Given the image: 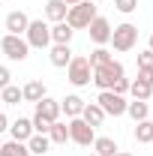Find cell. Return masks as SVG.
Here are the masks:
<instances>
[{"instance_id":"836d02e7","label":"cell","mask_w":153,"mask_h":156,"mask_svg":"<svg viewBox=\"0 0 153 156\" xmlns=\"http://www.w3.org/2000/svg\"><path fill=\"white\" fill-rule=\"evenodd\" d=\"M114 156H132V153H126V150H117V153Z\"/></svg>"},{"instance_id":"f1b7e54d","label":"cell","mask_w":153,"mask_h":156,"mask_svg":"<svg viewBox=\"0 0 153 156\" xmlns=\"http://www.w3.org/2000/svg\"><path fill=\"white\" fill-rule=\"evenodd\" d=\"M114 9L117 12H123V15H129L138 9V0H114Z\"/></svg>"},{"instance_id":"83f0119b","label":"cell","mask_w":153,"mask_h":156,"mask_svg":"<svg viewBox=\"0 0 153 156\" xmlns=\"http://www.w3.org/2000/svg\"><path fill=\"white\" fill-rule=\"evenodd\" d=\"M138 72H150V75H153V51H150V48L138 51Z\"/></svg>"},{"instance_id":"cb8c5ba5","label":"cell","mask_w":153,"mask_h":156,"mask_svg":"<svg viewBox=\"0 0 153 156\" xmlns=\"http://www.w3.org/2000/svg\"><path fill=\"white\" fill-rule=\"evenodd\" d=\"M48 141H51V144H66V141H69V126H66L63 120H54L51 129H48Z\"/></svg>"},{"instance_id":"4316f807","label":"cell","mask_w":153,"mask_h":156,"mask_svg":"<svg viewBox=\"0 0 153 156\" xmlns=\"http://www.w3.org/2000/svg\"><path fill=\"white\" fill-rule=\"evenodd\" d=\"M0 99H3L6 105H18V102H24V96H21V87H15V84L3 87V90H0Z\"/></svg>"},{"instance_id":"52a82bcc","label":"cell","mask_w":153,"mask_h":156,"mask_svg":"<svg viewBox=\"0 0 153 156\" xmlns=\"http://www.w3.org/2000/svg\"><path fill=\"white\" fill-rule=\"evenodd\" d=\"M96 102H99V108L105 111V117H123L126 114V96H120L114 90H99Z\"/></svg>"},{"instance_id":"277c9868","label":"cell","mask_w":153,"mask_h":156,"mask_svg":"<svg viewBox=\"0 0 153 156\" xmlns=\"http://www.w3.org/2000/svg\"><path fill=\"white\" fill-rule=\"evenodd\" d=\"M123 75H126L123 63H120V60H108L105 66H96V69H93V84L99 87V90H111L114 81L123 78Z\"/></svg>"},{"instance_id":"3957f363","label":"cell","mask_w":153,"mask_h":156,"mask_svg":"<svg viewBox=\"0 0 153 156\" xmlns=\"http://www.w3.org/2000/svg\"><path fill=\"white\" fill-rule=\"evenodd\" d=\"M66 78H69L72 87H87V84L93 81V66L87 63L84 54H75V57L69 60V66H66Z\"/></svg>"},{"instance_id":"44dd1931","label":"cell","mask_w":153,"mask_h":156,"mask_svg":"<svg viewBox=\"0 0 153 156\" xmlns=\"http://www.w3.org/2000/svg\"><path fill=\"white\" fill-rule=\"evenodd\" d=\"M0 156H30L27 141H15V138L3 141V144H0Z\"/></svg>"},{"instance_id":"30bf717a","label":"cell","mask_w":153,"mask_h":156,"mask_svg":"<svg viewBox=\"0 0 153 156\" xmlns=\"http://www.w3.org/2000/svg\"><path fill=\"white\" fill-rule=\"evenodd\" d=\"M33 114H39L42 120H48V123H54V120H60V99H51V96H42L36 102V111Z\"/></svg>"},{"instance_id":"7c38bea8","label":"cell","mask_w":153,"mask_h":156,"mask_svg":"<svg viewBox=\"0 0 153 156\" xmlns=\"http://www.w3.org/2000/svg\"><path fill=\"white\" fill-rule=\"evenodd\" d=\"M72 57H75V54H72V45H51V48H48V60H51V66H57V69H66Z\"/></svg>"},{"instance_id":"f546056e","label":"cell","mask_w":153,"mask_h":156,"mask_svg":"<svg viewBox=\"0 0 153 156\" xmlns=\"http://www.w3.org/2000/svg\"><path fill=\"white\" fill-rule=\"evenodd\" d=\"M111 90H114V93H120V96H126V93H129V78H126V75H123V78H117Z\"/></svg>"},{"instance_id":"d6a6232c","label":"cell","mask_w":153,"mask_h":156,"mask_svg":"<svg viewBox=\"0 0 153 156\" xmlns=\"http://www.w3.org/2000/svg\"><path fill=\"white\" fill-rule=\"evenodd\" d=\"M63 3H66V6H75V3H81V0H63Z\"/></svg>"},{"instance_id":"e0dca14e","label":"cell","mask_w":153,"mask_h":156,"mask_svg":"<svg viewBox=\"0 0 153 156\" xmlns=\"http://www.w3.org/2000/svg\"><path fill=\"white\" fill-rule=\"evenodd\" d=\"M81 120L84 123H90V126H102V120H105V111L99 108V102H84V108H81Z\"/></svg>"},{"instance_id":"6da1fadb","label":"cell","mask_w":153,"mask_h":156,"mask_svg":"<svg viewBox=\"0 0 153 156\" xmlns=\"http://www.w3.org/2000/svg\"><path fill=\"white\" fill-rule=\"evenodd\" d=\"M111 48H114L117 54H126V51H132L135 45H138V27L129 24V21H123V24H117L111 27Z\"/></svg>"},{"instance_id":"4fadbf2b","label":"cell","mask_w":153,"mask_h":156,"mask_svg":"<svg viewBox=\"0 0 153 156\" xmlns=\"http://www.w3.org/2000/svg\"><path fill=\"white\" fill-rule=\"evenodd\" d=\"M81 108H84V99L78 96V93H66V96L60 99V114H66V120L81 117Z\"/></svg>"},{"instance_id":"d6986e66","label":"cell","mask_w":153,"mask_h":156,"mask_svg":"<svg viewBox=\"0 0 153 156\" xmlns=\"http://www.w3.org/2000/svg\"><path fill=\"white\" fill-rule=\"evenodd\" d=\"M93 147V153H99V156H114L120 147H117V141L114 138H108V135H96V141L90 144Z\"/></svg>"},{"instance_id":"7a4b0ae2","label":"cell","mask_w":153,"mask_h":156,"mask_svg":"<svg viewBox=\"0 0 153 156\" xmlns=\"http://www.w3.org/2000/svg\"><path fill=\"white\" fill-rule=\"evenodd\" d=\"M99 12H96V3L93 0H81L75 6H69V12H66V24L72 27V30H87V24L96 18Z\"/></svg>"},{"instance_id":"9c48e42d","label":"cell","mask_w":153,"mask_h":156,"mask_svg":"<svg viewBox=\"0 0 153 156\" xmlns=\"http://www.w3.org/2000/svg\"><path fill=\"white\" fill-rule=\"evenodd\" d=\"M87 33H90V42L93 45H108V39H111V21L105 18V15H96L87 24Z\"/></svg>"},{"instance_id":"74e56055","label":"cell","mask_w":153,"mask_h":156,"mask_svg":"<svg viewBox=\"0 0 153 156\" xmlns=\"http://www.w3.org/2000/svg\"><path fill=\"white\" fill-rule=\"evenodd\" d=\"M0 144H3V138H0Z\"/></svg>"},{"instance_id":"e575fe53","label":"cell","mask_w":153,"mask_h":156,"mask_svg":"<svg viewBox=\"0 0 153 156\" xmlns=\"http://www.w3.org/2000/svg\"><path fill=\"white\" fill-rule=\"evenodd\" d=\"M147 48H150V51H153V33H150V39H147Z\"/></svg>"},{"instance_id":"ac0fdd59","label":"cell","mask_w":153,"mask_h":156,"mask_svg":"<svg viewBox=\"0 0 153 156\" xmlns=\"http://www.w3.org/2000/svg\"><path fill=\"white\" fill-rule=\"evenodd\" d=\"M66 12H69V6H66L63 0H48V3H45V18L51 21V24L66 21Z\"/></svg>"},{"instance_id":"7402d4cb","label":"cell","mask_w":153,"mask_h":156,"mask_svg":"<svg viewBox=\"0 0 153 156\" xmlns=\"http://www.w3.org/2000/svg\"><path fill=\"white\" fill-rule=\"evenodd\" d=\"M126 114L132 117L135 123H138V120H147V117H150V105L141 102V99H132V102H126Z\"/></svg>"},{"instance_id":"8992f818","label":"cell","mask_w":153,"mask_h":156,"mask_svg":"<svg viewBox=\"0 0 153 156\" xmlns=\"http://www.w3.org/2000/svg\"><path fill=\"white\" fill-rule=\"evenodd\" d=\"M0 51H3L9 60H18V63L30 57V45H27V39H24V36H15V33H6V36L0 39Z\"/></svg>"},{"instance_id":"5bb4252c","label":"cell","mask_w":153,"mask_h":156,"mask_svg":"<svg viewBox=\"0 0 153 156\" xmlns=\"http://www.w3.org/2000/svg\"><path fill=\"white\" fill-rule=\"evenodd\" d=\"M6 132L15 138V141H27V138L33 135V123H30V117H18V120H12V123H9V129H6Z\"/></svg>"},{"instance_id":"8d00e7d4","label":"cell","mask_w":153,"mask_h":156,"mask_svg":"<svg viewBox=\"0 0 153 156\" xmlns=\"http://www.w3.org/2000/svg\"><path fill=\"white\" fill-rule=\"evenodd\" d=\"M90 156H99V153H90Z\"/></svg>"},{"instance_id":"2e32d148","label":"cell","mask_w":153,"mask_h":156,"mask_svg":"<svg viewBox=\"0 0 153 156\" xmlns=\"http://www.w3.org/2000/svg\"><path fill=\"white\" fill-rule=\"evenodd\" d=\"M75 36V30L66 24V21H57V24H51V45H69Z\"/></svg>"},{"instance_id":"d4e9b609","label":"cell","mask_w":153,"mask_h":156,"mask_svg":"<svg viewBox=\"0 0 153 156\" xmlns=\"http://www.w3.org/2000/svg\"><path fill=\"white\" fill-rule=\"evenodd\" d=\"M129 93H132V99H141V102H147V99L153 96V84L141 81V78H135V81H129Z\"/></svg>"},{"instance_id":"d590c367","label":"cell","mask_w":153,"mask_h":156,"mask_svg":"<svg viewBox=\"0 0 153 156\" xmlns=\"http://www.w3.org/2000/svg\"><path fill=\"white\" fill-rule=\"evenodd\" d=\"M93 3H102V0H93Z\"/></svg>"},{"instance_id":"8fae6325","label":"cell","mask_w":153,"mask_h":156,"mask_svg":"<svg viewBox=\"0 0 153 156\" xmlns=\"http://www.w3.org/2000/svg\"><path fill=\"white\" fill-rule=\"evenodd\" d=\"M27 24H30V18H27V12H21V9H12V12L6 15V21H3L6 33H15V36H24Z\"/></svg>"},{"instance_id":"484cf974","label":"cell","mask_w":153,"mask_h":156,"mask_svg":"<svg viewBox=\"0 0 153 156\" xmlns=\"http://www.w3.org/2000/svg\"><path fill=\"white\" fill-rule=\"evenodd\" d=\"M111 54H114V51H111V48H105V45H96L93 51H90V57H87V63H90V66H105V63H108V60H114L111 57Z\"/></svg>"},{"instance_id":"1f68e13d","label":"cell","mask_w":153,"mask_h":156,"mask_svg":"<svg viewBox=\"0 0 153 156\" xmlns=\"http://www.w3.org/2000/svg\"><path fill=\"white\" fill-rule=\"evenodd\" d=\"M6 129H9V117H6V114H3V111H0V135H3Z\"/></svg>"},{"instance_id":"4dcf8cb0","label":"cell","mask_w":153,"mask_h":156,"mask_svg":"<svg viewBox=\"0 0 153 156\" xmlns=\"http://www.w3.org/2000/svg\"><path fill=\"white\" fill-rule=\"evenodd\" d=\"M9 84H12V72H9V66H0V90L9 87Z\"/></svg>"},{"instance_id":"603a6c76","label":"cell","mask_w":153,"mask_h":156,"mask_svg":"<svg viewBox=\"0 0 153 156\" xmlns=\"http://www.w3.org/2000/svg\"><path fill=\"white\" fill-rule=\"evenodd\" d=\"M132 135H135L138 144H150V141H153V120H150V117H147V120H138Z\"/></svg>"},{"instance_id":"ba28073f","label":"cell","mask_w":153,"mask_h":156,"mask_svg":"<svg viewBox=\"0 0 153 156\" xmlns=\"http://www.w3.org/2000/svg\"><path fill=\"white\" fill-rule=\"evenodd\" d=\"M66 126H69V141H75L81 147H90L96 141V129L90 123H84L81 117H72V120H66Z\"/></svg>"},{"instance_id":"9a60e30c","label":"cell","mask_w":153,"mask_h":156,"mask_svg":"<svg viewBox=\"0 0 153 156\" xmlns=\"http://www.w3.org/2000/svg\"><path fill=\"white\" fill-rule=\"evenodd\" d=\"M21 96H24V102H33V105H36L42 96H48V90H45V84H42L39 78H33V81H27V84L21 87Z\"/></svg>"},{"instance_id":"ffe728a7","label":"cell","mask_w":153,"mask_h":156,"mask_svg":"<svg viewBox=\"0 0 153 156\" xmlns=\"http://www.w3.org/2000/svg\"><path fill=\"white\" fill-rule=\"evenodd\" d=\"M48 147H51L48 135H39V132H33V135L27 138V150H30V156H45V153H48Z\"/></svg>"},{"instance_id":"5b68a950","label":"cell","mask_w":153,"mask_h":156,"mask_svg":"<svg viewBox=\"0 0 153 156\" xmlns=\"http://www.w3.org/2000/svg\"><path fill=\"white\" fill-rule=\"evenodd\" d=\"M24 39L30 48H51V24L42 18H30L27 30H24Z\"/></svg>"}]
</instances>
